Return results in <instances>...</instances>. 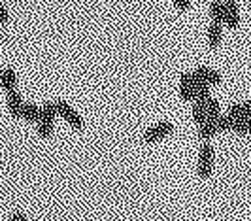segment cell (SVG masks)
<instances>
[{"label": "cell", "instance_id": "21", "mask_svg": "<svg viewBox=\"0 0 251 221\" xmlns=\"http://www.w3.org/2000/svg\"><path fill=\"white\" fill-rule=\"evenodd\" d=\"M10 15H8V10L4 8V4H0V23H8Z\"/></svg>", "mask_w": 251, "mask_h": 221}, {"label": "cell", "instance_id": "23", "mask_svg": "<svg viewBox=\"0 0 251 221\" xmlns=\"http://www.w3.org/2000/svg\"><path fill=\"white\" fill-rule=\"evenodd\" d=\"M244 115H246L248 119H251V100L244 102Z\"/></svg>", "mask_w": 251, "mask_h": 221}, {"label": "cell", "instance_id": "8", "mask_svg": "<svg viewBox=\"0 0 251 221\" xmlns=\"http://www.w3.org/2000/svg\"><path fill=\"white\" fill-rule=\"evenodd\" d=\"M221 38H223V25L212 21L210 28H208V44H210V48L212 49L219 48Z\"/></svg>", "mask_w": 251, "mask_h": 221}, {"label": "cell", "instance_id": "2", "mask_svg": "<svg viewBox=\"0 0 251 221\" xmlns=\"http://www.w3.org/2000/svg\"><path fill=\"white\" fill-rule=\"evenodd\" d=\"M172 133H174V123L161 121V123H157V125H153V127H150V129L144 133V142L155 144V142L163 140V138H166V136L172 135Z\"/></svg>", "mask_w": 251, "mask_h": 221}, {"label": "cell", "instance_id": "24", "mask_svg": "<svg viewBox=\"0 0 251 221\" xmlns=\"http://www.w3.org/2000/svg\"><path fill=\"white\" fill-rule=\"evenodd\" d=\"M2 74H4V68H0V80H2Z\"/></svg>", "mask_w": 251, "mask_h": 221}, {"label": "cell", "instance_id": "16", "mask_svg": "<svg viewBox=\"0 0 251 221\" xmlns=\"http://www.w3.org/2000/svg\"><path fill=\"white\" fill-rule=\"evenodd\" d=\"M193 119H195V123H197L199 127L208 121V113H206V108H204L202 104H195V106H193Z\"/></svg>", "mask_w": 251, "mask_h": 221}, {"label": "cell", "instance_id": "14", "mask_svg": "<svg viewBox=\"0 0 251 221\" xmlns=\"http://www.w3.org/2000/svg\"><path fill=\"white\" fill-rule=\"evenodd\" d=\"M232 133H236V135H240V136L251 133V119H248L246 115L238 117V119L234 121V129H232Z\"/></svg>", "mask_w": 251, "mask_h": 221}, {"label": "cell", "instance_id": "3", "mask_svg": "<svg viewBox=\"0 0 251 221\" xmlns=\"http://www.w3.org/2000/svg\"><path fill=\"white\" fill-rule=\"evenodd\" d=\"M57 111H59V115L64 117L66 121L70 123L74 129H83V117L77 113V111L68 104V102H64V100H57Z\"/></svg>", "mask_w": 251, "mask_h": 221}, {"label": "cell", "instance_id": "7", "mask_svg": "<svg viewBox=\"0 0 251 221\" xmlns=\"http://www.w3.org/2000/svg\"><path fill=\"white\" fill-rule=\"evenodd\" d=\"M19 117H23L25 121L38 123V121H40V117H42V106L30 104V102H25V104H23V108H21Z\"/></svg>", "mask_w": 251, "mask_h": 221}, {"label": "cell", "instance_id": "13", "mask_svg": "<svg viewBox=\"0 0 251 221\" xmlns=\"http://www.w3.org/2000/svg\"><path fill=\"white\" fill-rule=\"evenodd\" d=\"M55 115H59V111H57V102H44L42 104V117L40 119H44V121H53L55 119Z\"/></svg>", "mask_w": 251, "mask_h": 221}, {"label": "cell", "instance_id": "15", "mask_svg": "<svg viewBox=\"0 0 251 221\" xmlns=\"http://www.w3.org/2000/svg\"><path fill=\"white\" fill-rule=\"evenodd\" d=\"M234 121L236 119H232L230 115H221L217 121H215V127H217V133H223V131H232L234 129Z\"/></svg>", "mask_w": 251, "mask_h": 221}, {"label": "cell", "instance_id": "10", "mask_svg": "<svg viewBox=\"0 0 251 221\" xmlns=\"http://www.w3.org/2000/svg\"><path fill=\"white\" fill-rule=\"evenodd\" d=\"M0 85L6 89V93H8V91H13V89H15V85H17V78H15V70H13L12 66L4 68L2 80H0Z\"/></svg>", "mask_w": 251, "mask_h": 221}, {"label": "cell", "instance_id": "11", "mask_svg": "<svg viewBox=\"0 0 251 221\" xmlns=\"http://www.w3.org/2000/svg\"><path fill=\"white\" fill-rule=\"evenodd\" d=\"M217 133V127H215L214 121H206L204 125L199 127V138H201L202 142H210V138Z\"/></svg>", "mask_w": 251, "mask_h": 221}, {"label": "cell", "instance_id": "17", "mask_svg": "<svg viewBox=\"0 0 251 221\" xmlns=\"http://www.w3.org/2000/svg\"><path fill=\"white\" fill-rule=\"evenodd\" d=\"M36 133H38V136H42V138L51 136V133H53V121H44V119H40V121L36 123Z\"/></svg>", "mask_w": 251, "mask_h": 221}, {"label": "cell", "instance_id": "22", "mask_svg": "<svg viewBox=\"0 0 251 221\" xmlns=\"http://www.w3.org/2000/svg\"><path fill=\"white\" fill-rule=\"evenodd\" d=\"M8 221H26V216L23 214V212H17V214H13Z\"/></svg>", "mask_w": 251, "mask_h": 221}, {"label": "cell", "instance_id": "20", "mask_svg": "<svg viewBox=\"0 0 251 221\" xmlns=\"http://www.w3.org/2000/svg\"><path fill=\"white\" fill-rule=\"evenodd\" d=\"M174 6L179 12H187L189 8H191V0H174Z\"/></svg>", "mask_w": 251, "mask_h": 221}, {"label": "cell", "instance_id": "4", "mask_svg": "<svg viewBox=\"0 0 251 221\" xmlns=\"http://www.w3.org/2000/svg\"><path fill=\"white\" fill-rule=\"evenodd\" d=\"M195 76V82H202V83H208V85H219L223 82V76L219 72H215L214 68L210 66H199L197 70H193Z\"/></svg>", "mask_w": 251, "mask_h": 221}, {"label": "cell", "instance_id": "5", "mask_svg": "<svg viewBox=\"0 0 251 221\" xmlns=\"http://www.w3.org/2000/svg\"><path fill=\"white\" fill-rule=\"evenodd\" d=\"M195 76L193 72H183L179 76V97L183 102H189V100H195Z\"/></svg>", "mask_w": 251, "mask_h": 221}, {"label": "cell", "instance_id": "9", "mask_svg": "<svg viewBox=\"0 0 251 221\" xmlns=\"http://www.w3.org/2000/svg\"><path fill=\"white\" fill-rule=\"evenodd\" d=\"M210 15H212V19H214L215 23L225 25V17H226L225 4L219 2V0H214V2L210 4Z\"/></svg>", "mask_w": 251, "mask_h": 221}, {"label": "cell", "instance_id": "6", "mask_svg": "<svg viewBox=\"0 0 251 221\" xmlns=\"http://www.w3.org/2000/svg\"><path fill=\"white\" fill-rule=\"evenodd\" d=\"M6 102H8V108L12 111V115L15 117H19V113H21V108H23V97L19 95V91L17 89H13V91H8L6 93Z\"/></svg>", "mask_w": 251, "mask_h": 221}, {"label": "cell", "instance_id": "1", "mask_svg": "<svg viewBox=\"0 0 251 221\" xmlns=\"http://www.w3.org/2000/svg\"><path fill=\"white\" fill-rule=\"evenodd\" d=\"M214 157H215L214 146L210 142H202L201 151H199V165H197V172H199V176H201L202 180H206V178L212 176Z\"/></svg>", "mask_w": 251, "mask_h": 221}, {"label": "cell", "instance_id": "18", "mask_svg": "<svg viewBox=\"0 0 251 221\" xmlns=\"http://www.w3.org/2000/svg\"><path fill=\"white\" fill-rule=\"evenodd\" d=\"M226 115H230L232 119H238L244 115V102H236V104H230L228 106V111H226Z\"/></svg>", "mask_w": 251, "mask_h": 221}, {"label": "cell", "instance_id": "19", "mask_svg": "<svg viewBox=\"0 0 251 221\" xmlns=\"http://www.w3.org/2000/svg\"><path fill=\"white\" fill-rule=\"evenodd\" d=\"M225 25L228 28H238L240 27V13H228L226 12Z\"/></svg>", "mask_w": 251, "mask_h": 221}, {"label": "cell", "instance_id": "12", "mask_svg": "<svg viewBox=\"0 0 251 221\" xmlns=\"http://www.w3.org/2000/svg\"><path fill=\"white\" fill-rule=\"evenodd\" d=\"M204 108H206V113H208V121L215 123L219 117H221V113H219V111H221V110H219V102H217L214 97H212L208 102H206V104H204Z\"/></svg>", "mask_w": 251, "mask_h": 221}]
</instances>
